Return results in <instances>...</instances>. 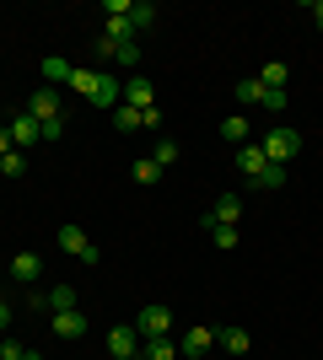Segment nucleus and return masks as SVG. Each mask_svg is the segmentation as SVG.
<instances>
[{"mask_svg": "<svg viewBox=\"0 0 323 360\" xmlns=\"http://www.w3.org/2000/svg\"><path fill=\"white\" fill-rule=\"evenodd\" d=\"M167 328H172V312L162 307V301H151V307H140V312H135L140 345H146V339H167Z\"/></svg>", "mask_w": 323, "mask_h": 360, "instance_id": "nucleus-1", "label": "nucleus"}, {"mask_svg": "<svg viewBox=\"0 0 323 360\" xmlns=\"http://www.w3.org/2000/svg\"><path fill=\"white\" fill-rule=\"evenodd\" d=\"M264 162H275V167H286L296 156V150H302V135H296V129H270V135H264Z\"/></svg>", "mask_w": 323, "mask_h": 360, "instance_id": "nucleus-2", "label": "nucleus"}, {"mask_svg": "<svg viewBox=\"0 0 323 360\" xmlns=\"http://www.w3.org/2000/svg\"><path fill=\"white\" fill-rule=\"evenodd\" d=\"M60 248H65L70 258H81V264H97V258H103V253H97V242L87 237L81 226H60Z\"/></svg>", "mask_w": 323, "mask_h": 360, "instance_id": "nucleus-3", "label": "nucleus"}, {"mask_svg": "<svg viewBox=\"0 0 323 360\" xmlns=\"http://www.w3.org/2000/svg\"><path fill=\"white\" fill-rule=\"evenodd\" d=\"M237 215H243V199L237 194H215V205L200 215V226L210 231V226H237Z\"/></svg>", "mask_w": 323, "mask_h": 360, "instance_id": "nucleus-4", "label": "nucleus"}, {"mask_svg": "<svg viewBox=\"0 0 323 360\" xmlns=\"http://www.w3.org/2000/svg\"><path fill=\"white\" fill-rule=\"evenodd\" d=\"M108 349H113V360H135V355H140L135 323H113V328H108Z\"/></svg>", "mask_w": 323, "mask_h": 360, "instance_id": "nucleus-5", "label": "nucleus"}, {"mask_svg": "<svg viewBox=\"0 0 323 360\" xmlns=\"http://www.w3.org/2000/svg\"><path fill=\"white\" fill-rule=\"evenodd\" d=\"M6 129H11V146H38V140H44V124L32 119L27 108H22V113H11V124H6Z\"/></svg>", "mask_w": 323, "mask_h": 360, "instance_id": "nucleus-6", "label": "nucleus"}, {"mask_svg": "<svg viewBox=\"0 0 323 360\" xmlns=\"http://www.w3.org/2000/svg\"><path fill=\"white\" fill-rule=\"evenodd\" d=\"M49 328H54V339H81L87 317H81V307H65V312H49Z\"/></svg>", "mask_w": 323, "mask_h": 360, "instance_id": "nucleus-7", "label": "nucleus"}, {"mask_svg": "<svg viewBox=\"0 0 323 360\" xmlns=\"http://www.w3.org/2000/svg\"><path fill=\"white\" fill-rule=\"evenodd\" d=\"M92 103H97V108H119V103H124V86H119V75L108 70V65H97V91H92Z\"/></svg>", "mask_w": 323, "mask_h": 360, "instance_id": "nucleus-8", "label": "nucleus"}, {"mask_svg": "<svg viewBox=\"0 0 323 360\" xmlns=\"http://www.w3.org/2000/svg\"><path fill=\"white\" fill-rule=\"evenodd\" d=\"M60 91H54V86H38V91H32V103H27V113H32V119H38V124H49V119H60Z\"/></svg>", "mask_w": 323, "mask_h": 360, "instance_id": "nucleus-9", "label": "nucleus"}, {"mask_svg": "<svg viewBox=\"0 0 323 360\" xmlns=\"http://www.w3.org/2000/svg\"><path fill=\"white\" fill-rule=\"evenodd\" d=\"M151 97H156V86L146 81V75H129V81H124V108H135V113H146V108H156Z\"/></svg>", "mask_w": 323, "mask_h": 360, "instance_id": "nucleus-10", "label": "nucleus"}, {"mask_svg": "<svg viewBox=\"0 0 323 360\" xmlns=\"http://www.w3.org/2000/svg\"><path fill=\"white\" fill-rule=\"evenodd\" d=\"M210 345H215V333H210V328L200 323V328H189L184 339H178V355H184V360H200V355H205Z\"/></svg>", "mask_w": 323, "mask_h": 360, "instance_id": "nucleus-11", "label": "nucleus"}, {"mask_svg": "<svg viewBox=\"0 0 323 360\" xmlns=\"http://www.w3.org/2000/svg\"><path fill=\"white\" fill-rule=\"evenodd\" d=\"M264 167H270V162H264V150H259V146H237V172H243L248 183H259V178H264Z\"/></svg>", "mask_w": 323, "mask_h": 360, "instance_id": "nucleus-12", "label": "nucleus"}, {"mask_svg": "<svg viewBox=\"0 0 323 360\" xmlns=\"http://www.w3.org/2000/svg\"><path fill=\"white\" fill-rule=\"evenodd\" d=\"M38 274H44V258H38V253H16V258H11V280H22V285H32Z\"/></svg>", "mask_w": 323, "mask_h": 360, "instance_id": "nucleus-13", "label": "nucleus"}, {"mask_svg": "<svg viewBox=\"0 0 323 360\" xmlns=\"http://www.w3.org/2000/svg\"><path fill=\"white\" fill-rule=\"evenodd\" d=\"M65 86L76 91V97H92V91H97V70H87V65H70V75H65Z\"/></svg>", "mask_w": 323, "mask_h": 360, "instance_id": "nucleus-14", "label": "nucleus"}, {"mask_svg": "<svg viewBox=\"0 0 323 360\" xmlns=\"http://www.w3.org/2000/svg\"><path fill=\"white\" fill-rule=\"evenodd\" d=\"M259 81H264L270 91H286V81H291V65H286V60H270V65L259 70Z\"/></svg>", "mask_w": 323, "mask_h": 360, "instance_id": "nucleus-15", "label": "nucleus"}, {"mask_svg": "<svg viewBox=\"0 0 323 360\" xmlns=\"http://www.w3.org/2000/svg\"><path fill=\"white\" fill-rule=\"evenodd\" d=\"M140 360H184V355H178L172 339H146V345H140Z\"/></svg>", "mask_w": 323, "mask_h": 360, "instance_id": "nucleus-16", "label": "nucleus"}, {"mask_svg": "<svg viewBox=\"0 0 323 360\" xmlns=\"http://www.w3.org/2000/svg\"><path fill=\"white\" fill-rule=\"evenodd\" d=\"M215 345L227 349V355H248V328H221V333H215Z\"/></svg>", "mask_w": 323, "mask_h": 360, "instance_id": "nucleus-17", "label": "nucleus"}, {"mask_svg": "<svg viewBox=\"0 0 323 360\" xmlns=\"http://www.w3.org/2000/svg\"><path fill=\"white\" fill-rule=\"evenodd\" d=\"M44 65V86H60L65 75H70V60H60V54H49V60H38Z\"/></svg>", "mask_w": 323, "mask_h": 360, "instance_id": "nucleus-18", "label": "nucleus"}, {"mask_svg": "<svg viewBox=\"0 0 323 360\" xmlns=\"http://www.w3.org/2000/svg\"><path fill=\"white\" fill-rule=\"evenodd\" d=\"M151 22H156V6H151V0H129V27H151Z\"/></svg>", "mask_w": 323, "mask_h": 360, "instance_id": "nucleus-19", "label": "nucleus"}, {"mask_svg": "<svg viewBox=\"0 0 323 360\" xmlns=\"http://www.w3.org/2000/svg\"><path fill=\"white\" fill-rule=\"evenodd\" d=\"M237 103H259L264 108V81L259 75H243V81H237Z\"/></svg>", "mask_w": 323, "mask_h": 360, "instance_id": "nucleus-20", "label": "nucleus"}, {"mask_svg": "<svg viewBox=\"0 0 323 360\" xmlns=\"http://www.w3.org/2000/svg\"><path fill=\"white\" fill-rule=\"evenodd\" d=\"M221 140H232V146H243V140H248V119H243V113L221 119Z\"/></svg>", "mask_w": 323, "mask_h": 360, "instance_id": "nucleus-21", "label": "nucleus"}, {"mask_svg": "<svg viewBox=\"0 0 323 360\" xmlns=\"http://www.w3.org/2000/svg\"><path fill=\"white\" fill-rule=\"evenodd\" d=\"M113 65H119V70H135V65H140V44H135V38L113 49Z\"/></svg>", "mask_w": 323, "mask_h": 360, "instance_id": "nucleus-22", "label": "nucleus"}, {"mask_svg": "<svg viewBox=\"0 0 323 360\" xmlns=\"http://www.w3.org/2000/svg\"><path fill=\"white\" fill-rule=\"evenodd\" d=\"M103 38H113V44H129V38H135L129 16H108V32H103Z\"/></svg>", "mask_w": 323, "mask_h": 360, "instance_id": "nucleus-23", "label": "nucleus"}, {"mask_svg": "<svg viewBox=\"0 0 323 360\" xmlns=\"http://www.w3.org/2000/svg\"><path fill=\"white\" fill-rule=\"evenodd\" d=\"M113 129H119V135H129V129H140V113H135V108H113Z\"/></svg>", "mask_w": 323, "mask_h": 360, "instance_id": "nucleus-24", "label": "nucleus"}, {"mask_svg": "<svg viewBox=\"0 0 323 360\" xmlns=\"http://www.w3.org/2000/svg\"><path fill=\"white\" fill-rule=\"evenodd\" d=\"M0 360H27V345L16 333H0Z\"/></svg>", "mask_w": 323, "mask_h": 360, "instance_id": "nucleus-25", "label": "nucleus"}, {"mask_svg": "<svg viewBox=\"0 0 323 360\" xmlns=\"http://www.w3.org/2000/svg\"><path fill=\"white\" fill-rule=\"evenodd\" d=\"M151 162L156 167H172V162H178V140H156V146H151Z\"/></svg>", "mask_w": 323, "mask_h": 360, "instance_id": "nucleus-26", "label": "nucleus"}, {"mask_svg": "<svg viewBox=\"0 0 323 360\" xmlns=\"http://www.w3.org/2000/svg\"><path fill=\"white\" fill-rule=\"evenodd\" d=\"M22 172H27V156H22V150L0 156V178H22Z\"/></svg>", "mask_w": 323, "mask_h": 360, "instance_id": "nucleus-27", "label": "nucleus"}, {"mask_svg": "<svg viewBox=\"0 0 323 360\" xmlns=\"http://www.w3.org/2000/svg\"><path fill=\"white\" fill-rule=\"evenodd\" d=\"M210 242L215 248H237V226H210Z\"/></svg>", "mask_w": 323, "mask_h": 360, "instance_id": "nucleus-28", "label": "nucleus"}, {"mask_svg": "<svg viewBox=\"0 0 323 360\" xmlns=\"http://www.w3.org/2000/svg\"><path fill=\"white\" fill-rule=\"evenodd\" d=\"M162 178V167L151 162V156H146V162H135V183H156Z\"/></svg>", "mask_w": 323, "mask_h": 360, "instance_id": "nucleus-29", "label": "nucleus"}, {"mask_svg": "<svg viewBox=\"0 0 323 360\" xmlns=\"http://www.w3.org/2000/svg\"><path fill=\"white\" fill-rule=\"evenodd\" d=\"M280 183H286V167L270 162V167H264V178H259V188H280Z\"/></svg>", "mask_w": 323, "mask_h": 360, "instance_id": "nucleus-30", "label": "nucleus"}, {"mask_svg": "<svg viewBox=\"0 0 323 360\" xmlns=\"http://www.w3.org/2000/svg\"><path fill=\"white\" fill-rule=\"evenodd\" d=\"M286 103H291L286 91H270V86H264V108H270V113H280V108H286Z\"/></svg>", "mask_w": 323, "mask_h": 360, "instance_id": "nucleus-31", "label": "nucleus"}, {"mask_svg": "<svg viewBox=\"0 0 323 360\" xmlns=\"http://www.w3.org/2000/svg\"><path fill=\"white\" fill-rule=\"evenodd\" d=\"M44 140H65V119H49L44 124Z\"/></svg>", "mask_w": 323, "mask_h": 360, "instance_id": "nucleus-32", "label": "nucleus"}, {"mask_svg": "<svg viewBox=\"0 0 323 360\" xmlns=\"http://www.w3.org/2000/svg\"><path fill=\"white\" fill-rule=\"evenodd\" d=\"M11 317H16V312H11V301L0 296V333H11Z\"/></svg>", "mask_w": 323, "mask_h": 360, "instance_id": "nucleus-33", "label": "nucleus"}, {"mask_svg": "<svg viewBox=\"0 0 323 360\" xmlns=\"http://www.w3.org/2000/svg\"><path fill=\"white\" fill-rule=\"evenodd\" d=\"M308 11H312V27H318V32H323V0H312Z\"/></svg>", "mask_w": 323, "mask_h": 360, "instance_id": "nucleus-34", "label": "nucleus"}, {"mask_svg": "<svg viewBox=\"0 0 323 360\" xmlns=\"http://www.w3.org/2000/svg\"><path fill=\"white\" fill-rule=\"evenodd\" d=\"M11 150H16L11 146V129H0V156H11Z\"/></svg>", "mask_w": 323, "mask_h": 360, "instance_id": "nucleus-35", "label": "nucleus"}]
</instances>
